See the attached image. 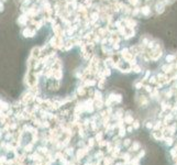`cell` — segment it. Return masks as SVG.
<instances>
[{
    "label": "cell",
    "mask_w": 177,
    "mask_h": 165,
    "mask_svg": "<svg viewBox=\"0 0 177 165\" xmlns=\"http://www.w3.org/2000/svg\"><path fill=\"white\" fill-rule=\"evenodd\" d=\"M128 2L131 7H135V6H138L140 3V0H129Z\"/></svg>",
    "instance_id": "7"
},
{
    "label": "cell",
    "mask_w": 177,
    "mask_h": 165,
    "mask_svg": "<svg viewBox=\"0 0 177 165\" xmlns=\"http://www.w3.org/2000/svg\"><path fill=\"white\" fill-rule=\"evenodd\" d=\"M177 60V55L176 54H167L165 56V61H166V63L168 64H173L174 62H176Z\"/></svg>",
    "instance_id": "4"
},
{
    "label": "cell",
    "mask_w": 177,
    "mask_h": 165,
    "mask_svg": "<svg viewBox=\"0 0 177 165\" xmlns=\"http://www.w3.org/2000/svg\"><path fill=\"white\" fill-rule=\"evenodd\" d=\"M145 1H149V0H145Z\"/></svg>",
    "instance_id": "8"
},
{
    "label": "cell",
    "mask_w": 177,
    "mask_h": 165,
    "mask_svg": "<svg viewBox=\"0 0 177 165\" xmlns=\"http://www.w3.org/2000/svg\"><path fill=\"white\" fill-rule=\"evenodd\" d=\"M141 14L144 16H150L152 14V10H151L150 6L145 5L143 7H141Z\"/></svg>",
    "instance_id": "2"
},
{
    "label": "cell",
    "mask_w": 177,
    "mask_h": 165,
    "mask_svg": "<svg viewBox=\"0 0 177 165\" xmlns=\"http://www.w3.org/2000/svg\"><path fill=\"white\" fill-rule=\"evenodd\" d=\"M132 16H139V14H141V8H134L132 9Z\"/></svg>",
    "instance_id": "5"
},
{
    "label": "cell",
    "mask_w": 177,
    "mask_h": 165,
    "mask_svg": "<svg viewBox=\"0 0 177 165\" xmlns=\"http://www.w3.org/2000/svg\"><path fill=\"white\" fill-rule=\"evenodd\" d=\"M132 71H133L135 74H139V73L142 72V67L139 65V64H136V65H134L133 67H132Z\"/></svg>",
    "instance_id": "6"
},
{
    "label": "cell",
    "mask_w": 177,
    "mask_h": 165,
    "mask_svg": "<svg viewBox=\"0 0 177 165\" xmlns=\"http://www.w3.org/2000/svg\"><path fill=\"white\" fill-rule=\"evenodd\" d=\"M165 6H166V3H165V1L164 0H161V1H157V2L155 3V11L157 14H161L164 12V10H165Z\"/></svg>",
    "instance_id": "1"
},
{
    "label": "cell",
    "mask_w": 177,
    "mask_h": 165,
    "mask_svg": "<svg viewBox=\"0 0 177 165\" xmlns=\"http://www.w3.org/2000/svg\"><path fill=\"white\" fill-rule=\"evenodd\" d=\"M175 68V65L174 64H165V65L162 67V71H163V73H165V74H169V73H172Z\"/></svg>",
    "instance_id": "3"
}]
</instances>
